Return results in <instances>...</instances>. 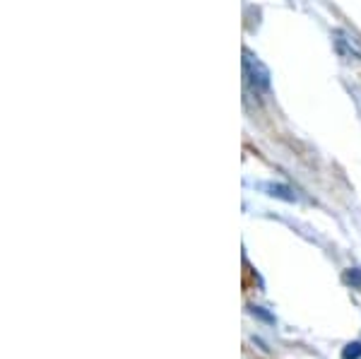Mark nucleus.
Wrapping results in <instances>:
<instances>
[{
    "instance_id": "20e7f679",
    "label": "nucleus",
    "mask_w": 361,
    "mask_h": 359,
    "mask_svg": "<svg viewBox=\"0 0 361 359\" xmlns=\"http://www.w3.org/2000/svg\"><path fill=\"white\" fill-rule=\"evenodd\" d=\"M342 357H345V359H359L361 357V345L359 343L347 345V350L342 352Z\"/></svg>"
},
{
    "instance_id": "f257e3e1",
    "label": "nucleus",
    "mask_w": 361,
    "mask_h": 359,
    "mask_svg": "<svg viewBox=\"0 0 361 359\" xmlns=\"http://www.w3.org/2000/svg\"><path fill=\"white\" fill-rule=\"evenodd\" d=\"M243 75H246V83L250 85V90L258 92V95H265L270 92V71L260 63L258 56H253L250 51H243Z\"/></svg>"
},
{
    "instance_id": "7ed1b4c3",
    "label": "nucleus",
    "mask_w": 361,
    "mask_h": 359,
    "mask_svg": "<svg viewBox=\"0 0 361 359\" xmlns=\"http://www.w3.org/2000/svg\"><path fill=\"white\" fill-rule=\"evenodd\" d=\"M267 190V195L279 200H287V202H296V193L289 186H282V183H265L263 186Z\"/></svg>"
},
{
    "instance_id": "f03ea898",
    "label": "nucleus",
    "mask_w": 361,
    "mask_h": 359,
    "mask_svg": "<svg viewBox=\"0 0 361 359\" xmlns=\"http://www.w3.org/2000/svg\"><path fill=\"white\" fill-rule=\"evenodd\" d=\"M333 37H335L337 54H340L342 58H359L361 61V44L357 42L354 34H347V32H342V29H337Z\"/></svg>"
}]
</instances>
